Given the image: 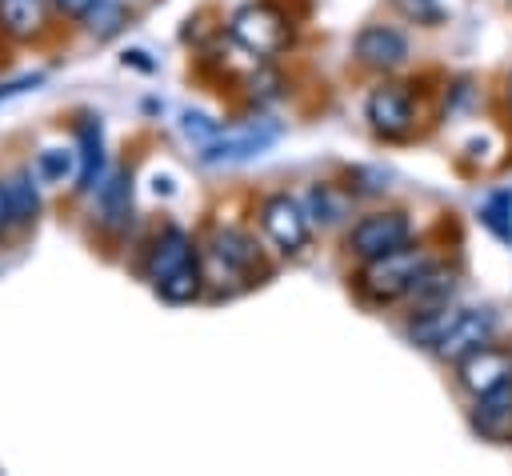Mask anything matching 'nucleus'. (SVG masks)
Listing matches in <instances>:
<instances>
[{
    "label": "nucleus",
    "instance_id": "nucleus-1",
    "mask_svg": "<svg viewBox=\"0 0 512 476\" xmlns=\"http://www.w3.org/2000/svg\"><path fill=\"white\" fill-rule=\"evenodd\" d=\"M424 264H428V260H424L416 248H392V252L372 256V260L364 264L360 288H364V296H372V300L408 296V288H412V280L420 276Z\"/></svg>",
    "mask_w": 512,
    "mask_h": 476
},
{
    "label": "nucleus",
    "instance_id": "nucleus-2",
    "mask_svg": "<svg viewBox=\"0 0 512 476\" xmlns=\"http://www.w3.org/2000/svg\"><path fill=\"white\" fill-rule=\"evenodd\" d=\"M232 36L248 52L272 56V52H280L288 44V24H284V16L272 4H248V8H240L232 16Z\"/></svg>",
    "mask_w": 512,
    "mask_h": 476
},
{
    "label": "nucleus",
    "instance_id": "nucleus-3",
    "mask_svg": "<svg viewBox=\"0 0 512 476\" xmlns=\"http://www.w3.org/2000/svg\"><path fill=\"white\" fill-rule=\"evenodd\" d=\"M412 236V224L404 212H376V216H364L352 232H348V248L364 260L372 256H384L392 248H404Z\"/></svg>",
    "mask_w": 512,
    "mask_h": 476
},
{
    "label": "nucleus",
    "instance_id": "nucleus-4",
    "mask_svg": "<svg viewBox=\"0 0 512 476\" xmlns=\"http://www.w3.org/2000/svg\"><path fill=\"white\" fill-rule=\"evenodd\" d=\"M260 224L280 252H300L308 244V212L300 208V200H292L284 192H276L260 204Z\"/></svg>",
    "mask_w": 512,
    "mask_h": 476
},
{
    "label": "nucleus",
    "instance_id": "nucleus-5",
    "mask_svg": "<svg viewBox=\"0 0 512 476\" xmlns=\"http://www.w3.org/2000/svg\"><path fill=\"white\" fill-rule=\"evenodd\" d=\"M276 140V124H244L232 132H216L208 144H200L204 164H236V160H252L260 156L268 144Z\"/></svg>",
    "mask_w": 512,
    "mask_h": 476
},
{
    "label": "nucleus",
    "instance_id": "nucleus-6",
    "mask_svg": "<svg viewBox=\"0 0 512 476\" xmlns=\"http://www.w3.org/2000/svg\"><path fill=\"white\" fill-rule=\"evenodd\" d=\"M456 364H460V384L468 392H476V396L488 392V388H496V384H504V380H512V356L500 352V348H488V344L472 348Z\"/></svg>",
    "mask_w": 512,
    "mask_h": 476
},
{
    "label": "nucleus",
    "instance_id": "nucleus-7",
    "mask_svg": "<svg viewBox=\"0 0 512 476\" xmlns=\"http://www.w3.org/2000/svg\"><path fill=\"white\" fill-rule=\"evenodd\" d=\"M488 336H492V316L488 312H456V320L448 324V332L440 336V344L432 352H440L444 360H460L472 348L488 344Z\"/></svg>",
    "mask_w": 512,
    "mask_h": 476
},
{
    "label": "nucleus",
    "instance_id": "nucleus-8",
    "mask_svg": "<svg viewBox=\"0 0 512 476\" xmlns=\"http://www.w3.org/2000/svg\"><path fill=\"white\" fill-rule=\"evenodd\" d=\"M356 56H360L368 68H400V64L408 60V40H404L396 28L368 24V28L356 36Z\"/></svg>",
    "mask_w": 512,
    "mask_h": 476
},
{
    "label": "nucleus",
    "instance_id": "nucleus-9",
    "mask_svg": "<svg viewBox=\"0 0 512 476\" xmlns=\"http://www.w3.org/2000/svg\"><path fill=\"white\" fill-rule=\"evenodd\" d=\"M364 112H368L372 128L384 132V136H400V132H408V124H412V100H408V92L396 88V84L376 88V92L368 96Z\"/></svg>",
    "mask_w": 512,
    "mask_h": 476
},
{
    "label": "nucleus",
    "instance_id": "nucleus-10",
    "mask_svg": "<svg viewBox=\"0 0 512 476\" xmlns=\"http://www.w3.org/2000/svg\"><path fill=\"white\" fill-rule=\"evenodd\" d=\"M212 264H216L220 276H248V272L260 264V256H256V244H252L244 232L220 228V232L212 236Z\"/></svg>",
    "mask_w": 512,
    "mask_h": 476
},
{
    "label": "nucleus",
    "instance_id": "nucleus-11",
    "mask_svg": "<svg viewBox=\"0 0 512 476\" xmlns=\"http://www.w3.org/2000/svg\"><path fill=\"white\" fill-rule=\"evenodd\" d=\"M188 264H196L192 240H188L180 228H164L160 240H156L152 252H148V280L160 284L164 276H172V272H180V268H188Z\"/></svg>",
    "mask_w": 512,
    "mask_h": 476
},
{
    "label": "nucleus",
    "instance_id": "nucleus-12",
    "mask_svg": "<svg viewBox=\"0 0 512 476\" xmlns=\"http://www.w3.org/2000/svg\"><path fill=\"white\" fill-rule=\"evenodd\" d=\"M472 420H476V428H480L484 436H496V440H500V436L512 428V380H504V384L480 392Z\"/></svg>",
    "mask_w": 512,
    "mask_h": 476
},
{
    "label": "nucleus",
    "instance_id": "nucleus-13",
    "mask_svg": "<svg viewBox=\"0 0 512 476\" xmlns=\"http://www.w3.org/2000/svg\"><path fill=\"white\" fill-rule=\"evenodd\" d=\"M76 140H80V192H88L100 176V164H104V136H100V120L84 116L80 128H76Z\"/></svg>",
    "mask_w": 512,
    "mask_h": 476
},
{
    "label": "nucleus",
    "instance_id": "nucleus-14",
    "mask_svg": "<svg viewBox=\"0 0 512 476\" xmlns=\"http://www.w3.org/2000/svg\"><path fill=\"white\" fill-rule=\"evenodd\" d=\"M452 288H456V276H452L448 268H436V264H424V268H420V276L412 280V288H408V296H412V304H420V308L428 312V308H440V304H448V296H452Z\"/></svg>",
    "mask_w": 512,
    "mask_h": 476
},
{
    "label": "nucleus",
    "instance_id": "nucleus-15",
    "mask_svg": "<svg viewBox=\"0 0 512 476\" xmlns=\"http://www.w3.org/2000/svg\"><path fill=\"white\" fill-rule=\"evenodd\" d=\"M132 212V180L128 172H112L104 184H100V220L108 228H120Z\"/></svg>",
    "mask_w": 512,
    "mask_h": 476
},
{
    "label": "nucleus",
    "instance_id": "nucleus-16",
    "mask_svg": "<svg viewBox=\"0 0 512 476\" xmlns=\"http://www.w3.org/2000/svg\"><path fill=\"white\" fill-rule=\"evenodd\" d=\"M44 24V0H0V28L8 36H32Z\"/></svg>",
    "mask_w": 512,
    "mask_h": 476
},
{
    "label": "nucleus",
    "instance_id": "nucleus-17",
    "mask_svg": "<svg viewBox=\"0 0 512 476\" xmlns=\"http://www.w3.org/2000/svg\"><path fill=\"white\" fill-rule=\"evenodd\" d=\"M4 192H8V220H12V224H32L36 212H40V196H36L32 176H28V172H16V176L4 184Z\"/></svg>",
    "mask_w": 512,
    "mask_h": 476
},
{
    "label": "nucleus",
    "instance_id": "nucleus-18",
    "mask_svg": "<svg viewBox=\"0 0 512 476\" xmlns=\"http://www.w3.org/2000/svg\"><path fill=\"white\" fill-rule=\"evenodd\" d=\"M484 224L500 236V240H508L512 244V192H496L488 204H484Z\"/></svg>",
    "mask_w": 512,
    "mask_h": 476
},
{
    "label": "nucleus",
    "instance_id": "nucleus-19",
    "mask_svg": "<svg viewBox=\"0 0 512 476\" xmlns=\"http://www.w3.org/2000/svg\"><path fill=\"white\" fill-rule=\"evenodd\" d=\"M84 24H88L96 36H112V32H120V24H124V12H120L116 4H108V0H96V4L88 8Z\"/></svg>",
    "mask_w": 512,
    "mask_h": 476
},
{
    "label": "nucleus",
    "instance_id": "nucleus-20",
    "mask_svg": "<svg viewBox=\"0 0 512 476\" xmlns=\"http://www.w3.org/2000/svg\"><path fill=\"white\" fill-rule=\"evenodd\" d=\"M72 172V152L68 148H44L36 156V176L40 180H64Z\"/></svg>",
    "mask_w": 512,
    "mask_h": 476
},
{
    "label": "nucleus",
    "instance_id": "nucleus-21",
    "mask_svg": "<svg viewBox=\"0 0 512 476\" xmlns=\"http://www.w3.org/2000/svg\"><path fill=\"white\" fill-rule=\"evenodd\" d=\"M396 8L412 20H440V4L436 0H396Z\"/></svg>",
    "mask_w": 512,
    "mask_h": 476
},
{
    "label": "nucleus",
    "instance_id": "nucleus-22",
    "mask_svg": "<svg viewBox=\"0 0 512 476\" xmlns=\"http://www.w3.org/2000/svg\"><path fill=\"white\" fill-rule=\"evenodd\" d=\"M184 132H188V136H196L200 144H208V140H212L220 128H216L208 116H200V112H188V116H184Z\"/></svg>",
    "mask_w": 512,
    "mask_h": 476
},
{
    "label": "nucleus",
    "instance_id": "nucleus-23",
    "mask_svg": "<svg viewBox=\"0 0 512 476\" xmlns=\"http://www.w3.org/2000/svg\"><path fill=\"white\" fill-rule=\"evenodd\" d=\"M44 76H16V80H4L0 84V104L4 100H12V96H20V92H28V88H36Z\"/></svg>",
    "mask_w": 512,
    "mask_h": 476
},
{
    "label": "nucleus",
    "instance_id": "nucleus-24",
    "mask_svg": "<svg viewBox=\"0 0 512 476\" xmlns=\"http://www.w3.org/2000/svg\"><path fill=\"white\" fill-rule=\"evenodd\" d=\"M52 4H56L64 16H72V20H84V16H88V8H92L96 0H52Z\"/></svg>",
    "mask_w": 512,
    "mask_h": 476
},
{
    "label": "nucleus",
    "instance_id": "nucleus-25",
    "mask_svg": "<svg viewBox=\"0 0 512 476\" xmlns=\"http://www.w3.org/2000/svg\"><path fill=\"white\" fill-rule=\"evenodd\" d=\"M312 196L328 200V188H320V192H312ZM336 216H340V208H336V204H324V220H336Z\"/></svg>",
    "mask_w": 512,
    "mask_h": 476
},
{
    "label": "nucleus",
    "instance_id": "nucleus-26",
    "mask_svg": "<svg viewBox=\"0 0 512 476\" xmlns=\"http://www.w3.org/2000/svg\"><path fill=\"white\" fill-rule=\"evenodd\" d=\"M12 220H8V192H4V184H0V232L8 228Z\"/></svg>",
    "mask_w": 512,
    "mask_h": 476
}]
</instances>
